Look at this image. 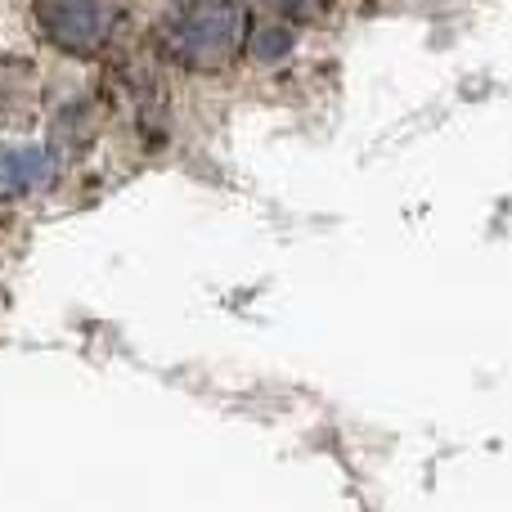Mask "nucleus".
<instances>
[{"label": "nucleus", "mask_w": 512, "mask_h": 512, "mask_svg": "<svg viewBox=\"0 0 512 512\" xmlns=\"http://www.w3.org/2000/svg\"><path fill=\"white\" fill-rule=\"evenodd\" d=\"M32 9L41 36L68 54L104 50L122 18V0H32Z\"/></svg>", "instance_id": "2"}, {"label": "nucleus", "mask_w": 512, "mask_h": 512, "mask_svg": "<svg viewBox=\"0 0 512 512\" xmlns=\"http://www.w3.org/2000/svg\"><path fill=\"white\" fill-rule=\"evenodd\" d=\"M270 5L279 9V14H288V18H319L333 0H270Z\"/></svg>", "instance_id": "6"}, {"label": "nucleus", "mask_w": 512, "mask_h": 512, "mask_svg": "<svg viewBox=\"0 0 512 512\" xmlns=\"http://www.w3.org/2000/svg\"><path fill=\"white\" fill-rule=\"evenodd\" d=\"M252 18L243 0H167L158 41L180 68L216 72L239 59L248 45Z\"/></svg>", "instance_id": "1"}, {"label": "nucleus", "mask_w": 512, "mask_h": 512, "mask_svg": "<svg viewBox=\"0 0 512 512\" xmlns=\"http://www.w3.org/2000/svg\"><path fill=\"white\" fill-rule=\"evenodd\" d=\"M292 36L283 32V27H270V32L256 36V59H279V54H288Z\"/></svg>", "instance_id": "5"}, {"label": "nucleus", "mask_w": 512, "mask_h": 512, "mask_svg": "<svg viewBox=\"0 0 512 512\" xmlns=\"http://www.w3.org/2000/svg\"><path fill=\"white\" fill-rule=\"evenodd\" d=\"M36 104V68L27 59H0V122H27Z\"/></svg>", "instance_id": "4"}, {"label": "nucleus", "mask_w": 512, "mask_h": 512, "mask_svg": "<svg viewBox=\"0 0 512 512\" xmlns=\"http://www.w3.org/2000/svg\"><path fill=\"white\" fill-rule=\"evenodd\" d=\"M50 185H54L50 149H0V194L5 198L50 189Z\"/></svg>", "instance_id": "3"}]
</instances>
